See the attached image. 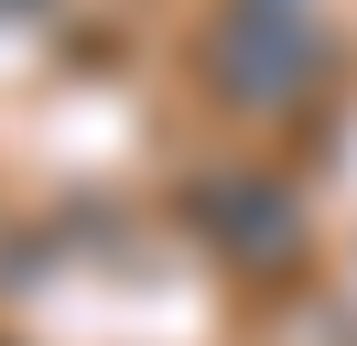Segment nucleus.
Here are the masks:
<instances>
[{
    "label": "nucleus",
    "mask_w": 357,
    "mask_h": 346,
    "mask_svg": "<svg viewBox=\"0 0 357 346\" xmlns=\"http://www.w3.org/2000/svg\"><path fill=\"white\" fill-rule=\"evenodd\" d=\"M314 76V22L292 0H238L217 22V86L227 98H292Z\"/></svg>",
    "instance_id": "1"
},
{
    "label": "nucleus",
    "mask_w": 357,
    "mask_h": 346,
    "mask_svg": "<svg viewBox=\"0 0 357 346\" xmlns=\"http://www.w3.org/2000/svg\"><path fill=\"white\" fill-rule=\"evenodd\" d=\"M0 11H33V0H0Z\"/></svg>",
    "instance_id": "2"
}]
</instances>
